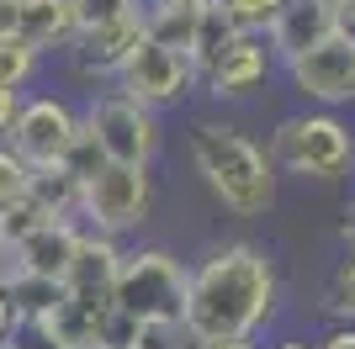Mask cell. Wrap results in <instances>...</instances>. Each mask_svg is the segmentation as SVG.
Returning <instances> with one entry per match:
<instances>
[{
  "label": "cell",
  "instance_id": "cell-1",
  "mask_svg": "<svg viewBox=\"0 0 355 349\" xmlns=\"http://www.w3.org/2000/svg\"><path fill=\"white\" fill-rule=\"evenodd\" d=\"M270 318H276V265L260 244H223L202 265H191L180 318L191 344L254 339Z\"/></svg>",
  "mask_w": 355,
  "mask_h": 349
},
{
  "label": "cell",
  "instance_id": "cell-2",
  "mask_svg": "<svg viewBox=\"0 0 355 349\" xmlns=\"http://www.w3.org/2000/svg\"><path fill=\"white\" fill-rule=\"evenodd\" d=\"M191 164L234 217H260L276 206V164L266 159V148L254 138H244L228 122L191 127Z\"/></svg>",
  "mask_w": 355,
  "mask_h": 349
},
{
  "label": "cell",
  "instance_id": "cell-3",
  "mask_svg": "<svg viewBox=\"0 0 355 349\" xmlns=\"http://www.w3.org/2000/svg\"><path fill=\"white\" fill-rule=\"evenodd\" d=\"M186 286H191V265L170 254V249L148 244L128 249L112 286V312L122 328H144V323H180L186 318Z\"/></svg>",
  "mask_w": 355,
  "mask_h": 349
},
{
  "label": "cell",
  "instance_id": "cell-4",
  "mask_svg": "<svg viewBox=\"0 0 355 349\" xmlns=\"http://www.w3.org/2000/svg\"><path fill=\"white\" fill-rule=\"evenodd\" d=\"M266 159L302 180H340L355 164V132L334 111H297L276 122Z\"/></svg>",
  "mask_w": 355,
  "mask_h": 349
},
{
  "label": "cell",
  "instance_id": "cell-5",
  "mask_svg": "<svg viewBox=\"0 0 355 349\" xmlns=\"http://www.w3.org/2000/svg\"><path fill=\"white\" fill-rule=\"evenodd\" d=\"M80 132L90 138V148L101 154V164H133L148 170V159L159 154V116L133 106L117 90L90 96V106L80 111Z\"/></svg>",
  "mask_w": 355,
  "mask_h": 349
},
{
  "label": "cell",
  "instance_id": "cell-6",
  "mask_svg": "<svg viewBox=\"0 0 355 349\" xmlns=\"http://www.w3.org/2000/svg\"><path fill=\"white\" fill-rule=\"evenodd\" d=\"M148 206H154V174L133 164H101L80 186V228L122 244V233H138L148 222Z\"/></svg>",
  "mask_w": 355,
  "mask_h": 349
},
{
  "label": "cell",
  "instance_id": "cell-7",
  "mask_svg": "<svg viewBox=\"0 0 355 349\" xmlns=\"http://www.w3.org/2000/svg\"><path fill=\"white\" fill-rule=\"evenodd\" d=\"M74 138H80V111L64 96H21L11 132H6V148L27 170H48V164L69 159Z\"/></svg>",
  "mask_w": 355,
  "mask_h": 349
},
{
  "label": "cell",
  "instance_id": "cell-8",
  "mask_svg": "<svg viewBox=\"0 0 355 349\" xmlns=\"http://www.w3.org/2000/svg\"><path fill=\"white\" fill-rule=\"evenodd\" d=\"M112 85H117V96H128L133 106L159 116L164 106H180L196 90V64L180 53V48H164V43H154V37H144V43L133 48V58L117 69Z\"/></svg>",
  "mask_w": 355,
  "mask_h": 349
},
{
  "label": "cell",
  "instance_id": "cell-9",
  "mask_svg": "<svg viewBox=\"0 0 355 349\" xmlns=\"http://www.w3.org/2000/svg\"><path fill=\"white\" fill-rule=\"evenodd\" d=\"M32 334H37V344H48V349H106V344H122L128 328L117 323L112 302H80V296H64Z\"/></svg>",
  "mask_w": 355,
  "mask_h": 349
},
{
  "label": "cell",
  "instance_id": "cell-10",
  "mask_svg": "<svg viewBox=\"0 0 355 349\" xmlns=\"http://www.w3.org/2000/svg\"><path fill=\"white\" fill-rule=\"evenodd\" d=\"M286 74H292V85L302 90L308 101H318L324 111L355 101V48H345L340 37H329V43L308 48L302 58H292Z\"/></svg>",
  "mask_w": 355,
  "mask_h": 349
},
{
  "label": "cell",
  "instance_id": "cell-11",
  "mask_svg": "<svg viewBox=\"0 0 355 349\" xmlns=\"http://www.w3.org/2000/svg\"><path fill=\"white\" fill-rule=\"evenodd\" d=\"M80 238H85V228H80L74 217H53V222H43V228L32 233L21 249H11V270H16V276H32V280H53V286H64Z\"/></svg>",
  "mask_w": 355,
  "mask_h": 349
},
{
  "label": "cell",
  "instance_id": "cell-12",
  "mask_svg": "<svg viewBox=\"0 0 355 349\" xmlns=\"http://www.w3.org/2000/svg\"><path fill=\"white\" fill-rule=\"evenodd\" d=\"M334 6H340V0H286L282 16H276L270 32H266L270 58L292 64V58H302L308 48L329 43V37H334Z\"/></svg>",
  "mask_w": 355,
  "mask_h": 349
},
{
  "label": "cell",
  "instance_id": "cell-13",
  "mask_svg": "<svg viewBox=\"0 0 355 349\" xmlns=\"http://www.w3.org/2000/svg\"><path fill=\"white\" fill-rule=\"evenodd\" d=\"M122 254H128V249H122L117 238H101V233L85 228V238H80V249H74L69 276H64V296H80V302H112Z\"/></svg>",
  "mask_w": 355,
  "mask_h": 349
},
{
  "label": "cell",
  "instance_id": "cell-14",
  "mask_svg": "<svg viewBox=\"0 0 355 349\" xmlns=\"http://www.w3.org/2000/svg\"><path fill=\"white\" fill-rule=\"evenodd\" d=\"M148 37L144 16L133 21H122V27H106V32H85V37H74L64 53L74 58V69L85 74V80H117V69L133 58V48Z\"/></svg>",
  "mask_w": 355,
  "mask_h": 349
},
{
  "label": "cell",
  "instance_id": "cell-15",
  "mask_svg": "<svg viewBox=\"0 0 355 349\" xmlns=\"http://www.w3.org/2000/svg\"><path fill=\"white\" fill-rule=\"evenodd\" d=\"M270 64H276V58H270L266 37H250V32H244V37L202 74V85H207V96H218V101H239V96L260 90V80L270 74Z\"/></svg>",
  "mask_w": 355,
  "mask_h": 349
},
{
  "label": "cell",
  "instance_id": "cell-16",
  "mask_svg": "<svg viewBox=\"0 0 355 349\" xmlns=\"http://www.w3.org/2000/svg\"><path fill=\"white\" fill-rule=\"evenodd\" d=\"M16 37H21L37 58L69 48L74 43L69 0H21V6H16Z\"/></svg>",
  "mask_w": 355,
  "mask_h": 349
},
{
  "label": "cell",
  "instance_id": "cell-17",
  "mask_svg": "<svg viewBox=\"0 0 355 349\" xmlns=\"http://www.w3.org/2000/svg\"><path fill=\"white\" fill-rule=\"evenodd\" d=\"M0 296H6V307H11V323L32 334V328L64 302V286H53V280H32V276H16V270H11V280L0 286Z\"/></svg>",
  "mask_w": 355,
  "mask_h": 349
},
{
  "label": "cell",
  "instance_id": "cell-18",
  "mask_svg": "<svg viewBox=\"0 0 355 349\" xmlns=\"http://www.w3.org/2000/svg\"><path fill=\"white\" fill-rule=\"evenodd\" d=\"M239 37H244V32H239L234 21L218 11V6H207V11L196 16V21H191V43H186V58L196 64V80H202V74H207L212 64H218V58L239 43Z\"/></svg>",
  "mask_w": 355,
  "mask_h": 349
},
{
  "label": "cell",
  "instance_id": "cell-19",
  "mask_svg": "<svg viewBox=\"0 0 355 349\" xmlns=\"http://www.w3.org/2000/svg\"><path fill=\"white\" fill-rule=\"evenodd\" d=\"M32 202L43 206L48 217H74L80 222V174L69 164H48V170H32Z\"/></svg>",
  "mask_w": 355,
  "mask_h": 349
},
{
  "label": "cell",
  "instance_id": "cell-20",
  "mask_svg": "<svg viewBox=\"0 0 355 349\" xmlns=\"http://www.w3.org/2000/svg\"><path fill=\"white\" fill-rule=\"evenodd\" d=\"M144 16V0H69V21H74V37L85 32H106V27H122Z\"/></svg>",
  "mask_w": 355,
  "mask_h": 349
},
{
  "label": "cell",
  "instance_id": "cell-21",
  "mask_svg": "<svg viewBox=\"0 0 355 349\" xmlns=\"http://www.w3.org/2000/svg\"><path fill=\"white\" fill-rule=\"evenodd\" d=\"M43 222H53V217H48L32 196H21V202H11V206H0V244H6V249H21L32 233L43 228Z\"/></svg>",
  "mask_w": 355,
  "mask_h": 349
},
{
  "label": "cell",
  "instance_id": "cell-22",
  "mask_svg": "<svg viewBox=\"0 0 355 349\" xmlns=\"http://www.w3.org/2000/svg\"><path fill=\"white\" fill-rule=\"evenodd\" d=\"M37 64H43V58L32 53L21 37H0V85H6V90H16V96H21V90L32 85Z\"/></svg>",
  "mask_w": 355,
  "mask_h": 349
},
{
  "label": "cell",
  "instance_id": "cell-23",
  "mask_svg": "<svg viewBox=\"0 0 355 349\" xmlns=\"http://www.w3.org/2000/svg\"><path fill=\"white\" fill-rule=\"evenodd\" d=\"M122 344L128 349H196L180 323H144V328H128Z\"/></svg>",
  "mask_w": 355,
  "mask_h": 349
},
{
  "label": "cell",
  "instance_id": "cell-24",
  "mask_svg": "<svg viewBox=\"0 0 355 349\" xmlns=\"http://www.w3.org/2000/svg\"><path fill=\"white\" fill-rule=\"evenodd\" d=\"M27 190H32V170H27L21 159H16V154H11L6 143H0V206L21 202Z\"/></svg>",
  "mask_w": 355,
  "mask_h": 349
},
{
  "label": "cell",
  "instance_id": "cell-25",
  "mask_svg": "<svg viewBox=\"0 0 355 349\" xmlns=\"http://www.w3.org/2000/svg\"><path fill=\"white\" fill-rule=\"evenodd\" d=\"M329 312L345 323H355V254L334 270V280H329Z\"/></svg>",
  "mask_w": 355,
  "mask_h": 349
},
{
  "label": "cell",
  "instance_id": "cell-26",
  "mask_svg": "<svg viewBox=\"0 0 355 349\" xmlns=\"http://www.w3.org/2000/svg\"><path fill=\"white\" fill-rule=\"evenodd\" d=\"M334 37H340L345 48H355V0H340V6H334Z\"/></svg>",
  "mask_w": 355,
  "mask_h": 349
},
{
  "label": "cell",
  "instance_id": "cell-27",
  "mask_svg": "<svg viewBox=\"0 0 355 349\" xmlns=\"http://www.w3.org/2000/svg\"><path fill=\"white\" fill-rule=\"evenodd\" d=\"M313 349H355V323H340V328H329V334L318 339Z\"/></svg>",
  "mask_w": 355,
  "mask_h": 349
},
{
  "label": "cell",
  "instance_id": "cell-28",
  "mask_svg": "<svg viewBox=\"0 0 355 349\" xmlns=\"http://www.w3.org/2000/svg\"><path fill=\"white\" fill-rule=\"evenodd\" d=\"M16 106H21V96L0 85V143H6V132H11V116H16Z\"/></svg>",
  "mask_w": 355,
  "mask_h": 349
},
{
  "label": "cell",
  "instance_id": "cell-29",
  "mask_svg": "<svg viewBox=\"0 0 355 349\" xmlns=\"http://www.w3.org/2000/svg\"><path fill=\"white\" fill-rule=\"evenodd\" d=\"M148 6H159V11H180V16H202L212 0H148Z\"/></svg>",
  "mask_w": 355,
  "mask_h": 349
},
{
  "label": "cell",
  "instance_id": "cell-30",
  "mask_svg": "<svg viewBox=\"0 0 355 349\" xmlns=\"http://www.w3.org/2000/svg\"><path fill=\"white\" fill-rule=\"evenodd\" d=\"M16 6L21 0H0V37H16Z\"/></svg>",
  "mask_w": 355,
  "mask_h": 349
},
{
  "label": "cell",
  "instance_id": "cell-31",
  "mask_svg": "<svg viewBox=\"0 0 355 349\" xmlns=\"http://www.w3.org/2000/svg\"><path fill=\"white\" fill-rule=\"evenodd\" d=\"M6 339H16V323H11V307H6V296H0V344Z\"/></svg>",
  "mask_w": 355,
  "mask_h": 349
},
{
  "label": "cell",
  "instance_id": "cell-32",
  "mask_svg": "<svg viewBox=\"0 0 355 349\" xmlns=\"http://www.w3.org/2000/svg\"><path fill=\"white\" fill-rule=\"evenodd\" d=\"M340 233H345V244H350V249H355V202H350V206H345V222H340Z\"/></svg>",
  "mask_w": 355,
  "mask_h": 349
},
{
  "label": "cell",
  "instance_id": "cell-33",
  "mask_svg": "<svg viewBox=\"0 0 355 349\" xmlns=\"http://www.w3.org/2000/svg\"><path fill=\"white\" fill-rule=\"evenodd\" d=\"M196 349H260V344H250V339H228V344H196Z\"/></svg>",
  "mask_w": 355,
  "mask_h": 349
},
{
  "label": "cell",
  "instance_id": "cell-34",
  "mask_svg": "<svg viewBox=\"0 0 355 349\" xmlns=\"http://www.w3.org/2000/svg\"><path fill=\"white\" fill-rule=\"evenodd\" d=\"M6 280H11V249L0 244V286H6Z\"/></svg>",
  "mask_w": 355,
  "mask_h": 349
},
{
  "label": "cell",
  "instance_id": "cell-35",
  "mask_svg": "<svg viewBox=\"0 0 355 349\" xmlns=\"http://www.w3.org/2000/svg\"><path fill=\"white\" fill-rule=\"evenodd\" d=\"M270 349H313L308 339H282V344H270Z\"/></svg>",
  "mask_w": 355,
  "mask_h": 349
},
{
  "label": "cell",
  "instance_id": "cell-36",
  "mask_svg": "<svg viewBox=\"0 0 355 349\" xmlns=\"http://www.w3.org/2000/svg\"><path fill=\"white\" fill-rule=\"evenodd\" d=\"M0 349H32V344H21V339H6V344H0Z\"/></svg>",
  "mask_w": 355,
  "mask_h": 349
},
{
  "label": "cell",
  "instance_id": "cell-37",
  "mask_svg": "<svg viewBox=\"0 0 355 349\" xmlns=\"http://www.w3.org/2000/svg\"><path fill=\"white\" fill-rule=\"evenodd\" d=\"M106 349H128V344H106Z\"/></svg>",
  "mask_w": 355,
  "mask_h": 349
}]
</instances>
